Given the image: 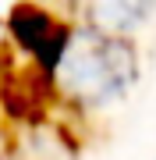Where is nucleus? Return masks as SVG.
Segmentation results:
<instances>
[{"mask_svg":"<svg viewBox=\"0 0 156 160\" xmlns=\"http://www.w3.org/2000/svg\"><path fill=\"white\" fill-rule=\"evenodd\" d=\"M156 7L153 4H128V0H121V4H85L82 7V18L89 25V29L103 32V36H114V39H131L135 32L142 29L145 22L153 18Z\"/></svg>","mask_w":156,"mask_h":160,"instance_id":"f03ea898","label":"nucleus"},{"mask_svg":"<svg viewBox=\"0 0 156 160\" xmlns=\"http://www.w3.org/2000/svg\"><path fill=\"white\" fill-rule=\"evenodd\" d=\"M139 53L131 39H114L89 25H71L53 68L46 71L50 89L82 114H99L131 96L139 86Z\"/></svg>","mask_w":156,"mask_h":160,"instance_id":"f257e3e1","label":"nucleus"}]
</instances>
